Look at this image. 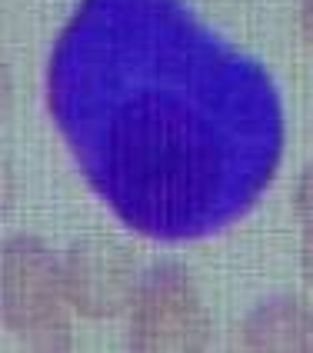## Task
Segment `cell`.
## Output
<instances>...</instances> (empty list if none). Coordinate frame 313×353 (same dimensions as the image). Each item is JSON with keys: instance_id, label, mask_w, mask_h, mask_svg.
I'll list each match as a JSON object with an SVG mask.
<instances>
[{"instance_id": "6da1fadb", "label": "cell", "mask_w": 313, "mask_h": 353, "mask_svg": "<svg viewBox=\"0 0 313 353\" xmlns=\"http://www.w3.org/2000/svg\"><path fill=\"white\" fill-rule=\"evenodd\" d=\"M47 110L90 190L160 243L227 230L270 187V74L187 0H80L47 60Z\"/></svg>"}, {"instance_id": "7a4b0ae2", "label": "cell", "mask_w": 313, "mask_h": 353, "mask_svg": "<svg viewBox=\"0 0 313 353\" xmlns=\"http://www.w3.org/2000/svg\"><path fill=\"white\" fill-rule=\"evenodd\" d=\"M134 347L194 350L207 340V316L183 267L156 263L134 294Z\"/></svg>"}, {"instance_id": "3957f363", "label": "cell", "mask_w": 313, "mask_h": 353, "mask_svg": "<svg viewBox=\"0 0 313 353\" xmlns=\"http://www.w3.org/2000/svg\"><path fill=\"white\" fill-rule=\"evenodd\" d=\"M60 283L63 274L57 270L47 247L34 240H14L3 254V314L7 323L20 334L40 336L60 334Z\"/></svg>"}, {"instance_id": "277c9868", "label": "cell", "mask_w": 313, "mask_h": 353, "mask_svg": "<svg viewBox=\"0 0 313 353\" xmlns=\"http://www.w3.org/2000/svg\"><path fill=\"white\" fill-rule=\"evenodd\" d=\"M63 294L87 316L117 314L130 296V256L110 240H87L70 250Z\"/></svg>"}, {"instance_id": "5b68a950", "label": "cell", "mask_w": 313, "mask_h": 353, "mask_svg": "<svg viewBox=\"0 0 313 353\" xmlns=\"http://www.w3.org/2000/svg\"><path fill=\"white\" fill-rule=\"evenodd\" d=\"M250 347H313V314L300 300H274L243 327Z\"/></svg>"}, {"instance_id": "8992f818", "label": "cell", "mask_w": 313, "mask_h": 353, "mask_svg": "<svg viewBox=\"0 0 313 353\" xmlns=\"http://www.w3.org/2000/svg\"><path fill=\"white\" fill-rule=\"evenodd\" d=\"M300 30H303V40L313 47V0L300 3Z\"/></svg>"}, {"instance_id": "52a82bcc", "label": "cell", "mask_w": 313, "mask_h": 353, "mask_svg": "<svg viewBox=\"0 0 313 353\" xmlns=\"http://www.w3.org/2000/svg\"><path fill=\"white\" fill-rule=\"evenodd\" d=\"M303 270H307V280L313 283V220L303 234Z\"/></svg>"}]
</instances>
